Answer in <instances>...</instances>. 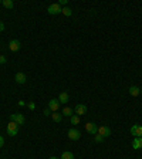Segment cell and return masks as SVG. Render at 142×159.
I'll use <instances>...</instances> for the list:
<instances>
[{
    "mask_svg": "<svg viewBox=\"0 0 142 159\" xmlns=\"http://www.w3.org/2000/svg\"><path fill=\"white\" fill-rule=\"evenodd\" d=\"M7 134L10 135V137H16L17 134H19V125L16 124V122H13V121H10L9 124H7Z\"/></svg>",
    "mask_w": 142,
    "mask_h": 159,
    "instance_id": "cell-1",
    "label": "cell"
},
{
    "mask_svg": "<svg viewBox=\"0 0 142 159\" xmlns=\"http://www.w3.org/2000/svg\"><path fill=\"white\" fill-rule=\"evenodd\" d=\"M61 10H63V7H61L58 3H53V4H50V6H48V9H47L48 14H51V16L60 14V13H61Z\"/></svg>",
    "mask_w": 142,
    "mask_h": 159,
    "instance_id": "cell-2",
    "label": "cell"
},
{
    "mask_svg": "<svg viewBox=\"0 0 142 159\" xmlns=\"http://www.w3.org/2000/svg\"><path fill=\"white\" fill-rule=\"evenodd\" d=\"M10 121L16 122V124L20 127V125H23V124L26 122V118H24L23 114H11V115H10Z\"/></svg>",
    "mask_w": 142,
    "mask_h": 159,
    "instance_id": "cell-3",
    "label": "cell"
},
{
    "mask_svg": "<svg viewBox=\"0 0 142 159\" xmlns=\"http://www.w3.org/2000/svg\"><path fill=\"white\" fill-rule=\"evenodd\" d=\"M85 131H87L90 135H97L98 127H97V124H94V122H87V124H85Z\"/></svg>",
    "mask_w": 142,
    "mask_h": 159,
    "instance_id": "cell-4",
    "label": "cell"
},
{
    "mask_svg": "<svg viewBox=\"0 0 142 159\" xmlns=\"http://www.w3.org/2000/svg\"><path fill=\"white\" fill-rule=\"evenodd\" d=\"M74 114L78 115V117L85 115V114H87V105H84V104H78V105H76V108H74Z\"/></svg>",
    "mask_w": 142,
    "mask_h": 159,
    "instance_id": "cell-5",
    "label": "cell"
},
{
    "mask_svg": "<svg viewBox=\"0 0 142 159\" xmlns=\"http://www.w3.org/2000/svg\"><path fill=\"white\" fill-rule=\"evenodd\" d=\"M9 48H10V51L16 53V51H19V50L22 48V44H20L19 40L13 39V40H10V43H9Z\"/></svg>",
    "mask_w": 142,
    "mask_h": 159,
    "instance_id": "cell-6",
    "label": "cell"
},
{
    "mask_svg": "<svg viewBox=\"0 0 142 159\" xmlns=\"http://www.w3.org/2000/svg\"><path fill=\"white\" fill-rule=\"evenodd\" d=\"M68 138L71 139V141H78V139L81 138V132L78 129L71 128V129H68Z\"/></svg>",
    "mask_w": 142,
    "mask_h": 159,
    "instance_id": "cell-7",
    "label": "cell"
},
{
    "mask_svg": "<svg viewBox=\"0 0 142 159\" xmlns=\"http://www.w3.org/2000/svg\"><path fill=\"white\" fill-rule=\"evenodd\" d=\"M97 134H99L102 138H108L109 135H111V129L107 125H102V127H98V132Z\"/></svg>",
    "mask_w": 142,
    "mask_h": 159,
    "instance_id": "cell-8",
    "label": "cell"
},
{
    "mask_svg": "<svg viewBox=\"0 0 142 159\" xmlns=\"http://www.w3.org/2000/svg\"><path fill=\"white\" fill-rule=\"evenodd\" d=\"M131 135L132 137H142V125H139V124H136V125H134V127L131 128Z\"/></svg>",
    "mask_w": 142,
    "mask_h": 159,
    "instance_id": "cell-9",
    "label": "cell"
},
{
    "mask_svg": "<svg viewBox=\"0 0 142 159\" xmlns=\"http://www.w3.org/2000/svg\"><path fill=\"white\" fill-rule=\"evenodd\" d=\"M48 108L51 109V112H57L60 108V101L58 99H50L48 101Z\"/></svg>",
    "mask_w": 142,
    "mask_h": 159,
    "instance_id": "cell-10",
    "label": "cell"
},
{
    "mask_svg": "<svg viewBox=\"0 0 142 159\" xmlns=\"http://www.w3.org/2000/svg\"><path fill=\"white\" fill-rule=\"evenodd\" d=\"M14 81L17 83V84H26V81H27V77L24 73H17V74L14 75Z\"/></svg>",
    "mask_w": 142,
    "mask_h": 159,
    "instance_id": "cell-11",
    "label": "cell"
},
{
    "mask_svg": "<svg viewBox=\"0 0 142 159\" xmlns=\"http://www.w3.org/2000/svg\"><path fill=\"white\" fill-rule=\"evenodd\" d=\"M128 94L132 97H138L139 94H141V90H139V87H135V85H132V87H129L128 88Z\"/></svg>",
    "mask_w": 142,
    "mask_h": 159,
    "instance_id": "cell-12",
    "label": "cell"
},
{
    "mask_svg": "<svg viewBox=\"0 0 142 159\" xmlns=\"http://www.w3.org/2000/svg\"><path fill=\"white\" fill-rule=\"evenodd\" d=\"M132 148L134 149H142V137H136L132 141Z\"/></svg>",
    "mask_w": 142,
    "mask_h": 159,
    "instance_id": "cell-13",
    "label": "cell"
},
{
    "mask_svg": "<svg viewBox=\"0 0 142 159\" xmlns=\"http://www.w3.org/2000/svg\"><path fill=\"white\" fill-rule=\"evenodd\" d=\"M58 101H60V104H67L68 101H70V97H68V92H61L60 95H58Z\"/></svg>",
    "mask_w": 142,
    "mask_h": 159,
    "instance_id": "cell-14",
    "label": "cell"
},
{
    "mask_svg": "<svg viewBox=\"0 0 142 159\" xmlns=\"http://www.w3.org/2000/svg\"><path fill=\"white\" fill-rule=\"evenodd\" d=\"M61 115L63 117H73L74 115V109H71L70 106H66V108H63V111H61Z\"/></svg>",
    "mask_w": 142,
    "mask_h": 159,
    "instance_id": "cell-15",
    "label": "cell"
},
{
    "mask_svg": "<svg viewBox=\"0 0 142 159\" xmlns=\"http://www.w3.org/2000/svg\"><path fill=\"white\" fill-rule=\"evenodd\" d=\"M1 4L6 7V9H13L14 7V3L11 0H1Z\"/></svg>",
    "mask_w": 142,
    "mask_h": 159,
    "instance_id": "cell-16",
    "label": "cell"
},
{
    "mask_svg": "<svg viewBox=\"0 0 142 159\" xmlns=\"http://www.w3.org/2000/svg\"><path fill=\"white\" fill-rule=\"evenodd\" d=\"M51 118H53V121H54V122H61L63 115H61V114H58V112H54V114H51Z\"/></svg>",
    "mask_w": 142,
    "mask_h": 159,
    "instance_id": "cell-17",
    "label": "cell"
},
{
    "mask_svg": "<svg viewBox=\"0 0 142 159\" xmlns=\"http://www.w3.org/2000/svg\"><path fill=\"white\" fill-rule=\"evenodd\" d=\"M60 159H74V155H73L71 152L66 151V152H63V155H61V158Z\"/></svg>",
    "mask_w": 142,
    "mask_h": 159,
    "instance_id": "cell-18",
    "label": "cell"
},
{
    "mask_svg": "<svg viewBox=\"0 0 142 159\" xmlns=\"http://www.w3.org/2000/svg\"><path fill=\"white\" fill-rule=\"evenodd\" d=\"M61 13H63L64 16H67V17H70V16L73 14V10H71L70 7H63V10H61Z\"/></svg>",
    "mask_w": 142,
    "mask_h": 159,
    "instance_id": "cell-19",
    "label": "cell"
},
{
    "mask_svg": "<svg viewBox=\"0 0 142 159\" xmlns=\"http://www.w3.org/2000/svg\"><path fill=\"white\" fill-rule=\"evenodd\" d=\"M71 124H73V125H78V124H80V117L74 114V115L71 117Z\"/></svg>",
    "mask_w": 142,
    "mask_h": 159,
    "instance_id": "cell-20",
    "label": "cell"
},
{
    "mask_svg": "<svg viewBox=\"0 0 142 159\" xmlns=\"http://www.w3.org/2000/svg\"><path fill=\"white\" fill-rule=\"evenodd\" d=\"M105 138H102L99 134H97V135H94V142H97V144H101L102 141H104Z\"/></svg>",
    "mask_w": 142,
    "mask_h": 159,
    "instance_id": "cell-21",
    "label": "cell"
},
{
    "mask_svg": "<svg viewBox=\"0 0 142 159\" xmlns=\"http://www.w3.org/2000/svg\"><path fill=\"white\" fill-rule=\"evenodd\" d=\"M7 63V58L4 55H0V64H6Z\"/></svg>",
    "mask_w": 142,
    "mask_h": 159,
    "instance_id": "cell-22",
    "label": "cell"
},
{
    "mask_svg": "<svg viewBox=\"0 0 142 159\" xmlns=\"http://www.w3.org/2000/svg\"><path fill=\"white\" fill-rule=\"evenodd\" d=\"M44 115H45V117L51 115V109H50V108H45V109H44Z\"/></svg>",
    "mask_w": 142,
    "mask_h": 159,
    "instance_id": "cell-23",
    "label": "cell"
},
{
    "mask_svg": "<svg viewBox=\"0 0 142 159\" xmlns=\"http://www.w3.org/2000/svg\"><path fill=\"white\" fill-rule=\"evenodd\" d=\"M27 106H29V109H31V111H33V109H36V104H34V102H29V104H27Z\"/></svg>",
    "mask_w": 142,
    "mask_h": 159,
    "instance_id": "cell-24",
    "label": "cell"
},
{
    "mask_svg": "<svg viewBox=\"0 0 142 159\" xmlns=\"http://www.w3.org/2000/svg\"><path fill=\"white\" fill-rule=\"evenodd\" d=\"M4 29H6V27H4V23H3V21L0 20V32H3Z\"/></svg>",
    "mask_w": 142,
    "mask_h": 159,
    "instance_id": "cell-25",
    "label": "cell"
},
{
    "mask_svg": "<svg viewBox=\"0 0 142 159\" xmlns=\"http://www.w3.org/2000/svg\"><path fill=\"white\" fill-rule=\"evenodd\" d=\"M67 3H68L67 0H60V3H58V4H60V6H66Z\"/></svg>",
    "mask_w": 142,
    "mask_h": 159,
    "instance_id": "cell-26",
    "label": "cell"
},
{
    "mask_svg": "<svg viewBox=\"0 0 142 159\" xmlns=\"http://www.w3.org/2000/svg\"><path fill=\"white\" fill-rule=\"evenodd\" d=\"M3 145H4V138L0 137V148H3Z\"/></svg>",
    "mask_w": 142,
    "mask_h": 159,
    "instance_id": "cell-27",
    "label": "cell"
},
{
    "mask_svg": "<svg viewBox=\"0 0 142 159\" xmlns=\"http://www.w3.org/2000/svg\"><path fill=\"white\" fill-rule=\"evenodd\" d=\"M19 105H20V106H24V105H26V102H24L23 99H20V101H19Z\"/></svg>",
    "mask_w": 142,
    "mask_h": 159,
    "instance_id": "cell-28",
    "label": "cell"
},
{
    "mask_svg": "<svg viewBox=\"0 0 142 159\" xmlns=\"http://www.w3.org/2000/svg\"><path fill=\"white\" fill-rule=\"evenodd\" d=\"M48 159H60V158H57V156H51V158H48Z\"/></svg>",
    "mask_w": 142,
    "mask_h": 159,
    "instance_id": "cell-29",
    "label": "cell"
},
{
    "mask_svg": "<svg viewBox=\"0 0 142 159\" xmlns=\"http://www.w3.org/2000/svg\"><path fill=\"white\" fill-rule=\"evenodd\" d=\"M141 94H142V88H141Z\"/></svg>",
    "mask_w": 142,
    "mask_h": 159,
    "instance_id": "cell-30",
    "label": "cell"
},
{
    "mask_svg": "<svg viewBox=\"0 0 142 159\" xmlns=\"http://www.w3.org/2000/svg\"><path fill=\"white\" fill-rule=\"evenodd\" d=\"M0 4H1V0H0Z\"/></svg>",
    "mask_w": 142,
    "mask_h": 159,
    "instance_id": "cell-31",
    "label": "cell"
}]
</instances>
